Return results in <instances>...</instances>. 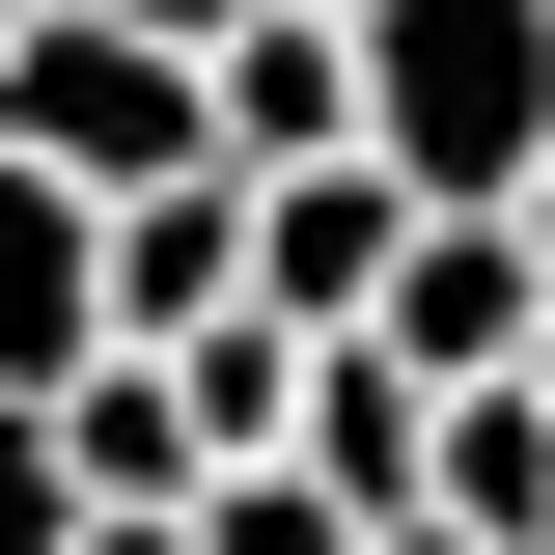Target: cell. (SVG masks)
Wrapping results in <instances>:
<instances>
[{
    "instance_id": "cell-5",
    "label": "cell",
    "mask_w": 555,
    "mask_h": 555,
    "mask_svg": "<svg viewBox=\"0 0 555 555\" xmlns=\"http://www.w3.org/2000/svg\"><path fill=\"white\" fill-rule=\"evenodd\" d=\"M222 167H389V112H361V0H278L250 56H222Z\"/></svg>"
},
{
    "instance_id": "cell-10",
    "label": "cell",
    "mask_w": 555,
    "mask_h": 555,
    "mask_svg": "<svg viewBox=\"0 0 555 555\" xmlns=\"http://www.w3.org/2000/svg\"><path fill=\"white\" fill-rule=\"evenodd\" d=\"M528 250H555V195H528Z\"/></svg>"
},
{
    "instance_id": "cell-8",
    "label": "cell",
    "mask_w": 555,
    "mask_h": 555,
    "mask_svg": "<svg viewBox=\"0 0 555 555\" xmlns=\"http://www.w3.org/2000/svg\"><path fill=\"white\" fill-rule=\"evenodd\" d=\"M56 555H195V500H83V528H56Z\"/></svg>"
},
{
    "instance_id": "cell-3",
    "label": "cell",
    "mask_w": 555,
    "mask_h": 555,
    "mask_svg": "<svg viewBox=\"0 0 555 555\" xmlns=\"http://www.w3.org/2000/svg\"><path fill=\"white\" fill-rule=\"evenodd\" d=\"M389 361H444V389H528V361H555V250H528V195H444V222H416Z\"/></svg>"
},
{
    "instance_id": "cell-2",
    "label": "cell",
    "mask_w": 555,
    "mask_h": 555,
    "mask_svg": "<svg viewBox=\"0 0 555 555\" xmlns=\"http://www.w3.org/2000/svg\"><path fill=\"white\" fill-rule=\"evenodd\" d=\"M361 112L416 195H555V0H361Z\"/></svg>"
},
{
    "instance_id": "cell-6",
    "label": "cell",
    "mask_w": 555,
    "mask_h": 555,
    "mask_svg": "<svg viewBox=\"0 0 555 555\" xmlns=\"http://www.w3.org/2000/svg\"><path fill=\"white\" fill-rule=\"evenodd\" d=\"M416 167H278V306H306V334H389V278H416Z\"/></svg>"
},
{
    "instance_id": "cell-9",
    "label": "cell",
    "mask_w": 555,
    "mask_h": 555,
    "mask_svg": "<svg viewBox=\"0 0 555 555\" xmlns=\"http://www.w3.org/2000/svg\"><path fill=\"white\" fill-rule=\"evenodd\" d=\"M139 28H167V56H250V28H278V0H139Z\"/></svg>"
},
{
    "instance_id": "cell-4",
    "label": "cell",
    "mask_w": 555,
    "mask_h": 555,
    "mask_svg": "<svg viewBox=\"0 0 555 555\" xmlns=\"http://www.w3.org/2000/svg\"><path fill=\"white\" fill-rule=\"evenodd\" d=\"M28 473H56V528L83 500H222V416H195V361H56L28 389Z\"/></svg>"
},
{
    "instance_id": "cell-1",
    "label": "cell",
    "mask_w": 555,
    "mask_h": 555,
    "mask_svg": "<svg viewBox=\"0 0 555 555\" xmlns=\"http://www.w3.org/2000/svg\"><path fill=\"white\" fill-rule=\"evenodd\" d=\"M0 167L167 195V167H222V56H167L139 0H0Z\"/></svg>"
},
{
    "instance_id": "cell-7",
    "label": "cell",
    "mask_w": 555,
    "mask_h": 555,
    "mask_svg": "<svg viewBox=\"0 0 555 555\" xmlns=\"http://www.w3.org/2000/svg\"><path fill=\"white\" fill-rule=\"evenodd\" d=\"M195 555H389V528H361L334 473H222V500H195Z\"/></svg>"
}]
</instances>
